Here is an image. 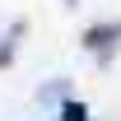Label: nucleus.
Masks as SVG:
<instances>
[{
	"label": "nucleus",
	"instance_id": "nucleus-2",
	"mask_svg": "<svg viewBox=\"0 0 121 121\" xmlns=\"http://www.w3.org/2000/svg\"><path fill=\"white\" fill-rule=\"evenodd\" d=\"M19 37H23V23H9V33L0 37V65H9V60H14V47H19Z\"/></svg>",
	"mask_w": 121,
	"mask_h": 121
},
{
	"label": "nucleus",
	"instance_id": "nucleus-3",
	"mask_svg": "<svg viewBox=\"0 0 121 121\" xmlns=\"http://www.w3.org/2000/svg\"><path fill=\"white\" fill-rule=\"evenodd\" d=\"M65 93H70V84H65V79H56V84H47L37 98H42V103H56V98H65Z\"/></svg>",
	"mask_w": 121,
	"mask_h": 121
},
{
	"label": "nucleus",
	"instance_id": "nucleus-1",
	"mask_svg": "<svg viewBox=\"0 0 121 121\" xmlns=\"http://www.w3.org/2000/svg\"><path fill=\"white\" fill-rule=\"evenodd\" d=\"M117 37H121V23H98V28L84 33V47H89L98 60H107L112 51H117Z\"/></svg>",
	"mask_w": 121,
	"mask_h": 121
},
{
	"label": "nucleus",
	"instance_id": "nucleus-4",
	"mask_svg": "<svg viewBox=\"0 0 121 121\" xmlns=\"http://www.w3.org/2000/svg\"><path fill=\"white\" fill-rule=\"evenodd\" d=\"M60 117H65V121H84V107H79V103H65V107H60Z\"/></svg>",
	"mask_w": 121,
	"mask_h": 121
}]
</instances>
